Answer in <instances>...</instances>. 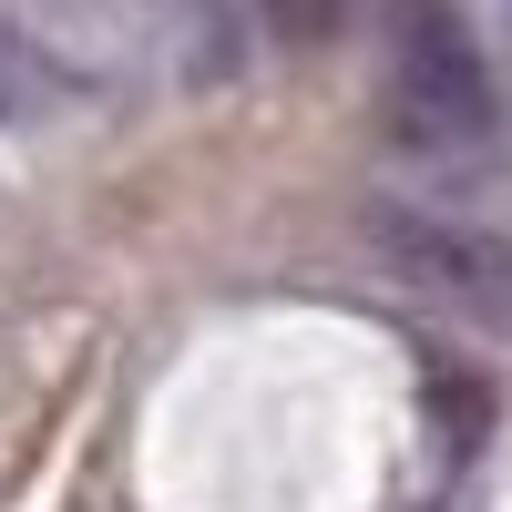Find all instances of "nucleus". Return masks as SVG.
I'll return each mask as SVG.
<instances>
[{
    "label": "nucleus",
    "mask_w": 512,
    "mask_h": 512,
    "mask_svg": "<svg viewBox=\"0 0 512 512\" xmlns=\"http://www.w3.org/2000/svg\"><path fill=\"white\" fill-rule=\"evenodd\" d=\"M390 123L420 154H461L502 123L492 62L451 0H390Z\"/></svg>",
    "instance_id": "obj_1"
},
{
    "label": "nucleus",
    "mask_w": 512,
    "mask_h": 512,
    "mask_svg": "<svg viewBox=\"0 0 512 512\" xmlns=\"http://www.w3.org/2000/svg\"><path fill=\"white\" fill-rule=\"evenodd\" d=\"M502 31H512V0H502Z\"/></svg>",
    "instance_id": "obj_5"
},
{
    "label": "nucleus",
    "mask_w": 512,
    "mask_h": 512,
    "mask_svg": "<svg viewBox=\"0 0 512 512\" xmlns=\"http://www.w3.org/2000/svg\"><path fill=\"white\" fill-rule=\"evenodd\" d=\"M359 236H369V256L400 287L451 297V308H472V318H512V246L502 236L451 226V216H431V205H390V195L359 216Z\"/></svg>",
    "instance_id": "obj_2"
},
{
    "label": "nucleus",
    "mask_w": 512,
    "mask_h": 512,
    "mask_svg": "<svg viewBox=\"0 0 512 512\" xmlns=\"http://www.w3.org/2000/svg\"><path fill=\"white\" fill-rule=\"evenodd\" d=\"M256 21H267L277 41H338L359 21V0H256Z\"/></svg>",
    "instance_id": "obj_4"
},
{
    "label": "nucleus",
    "mask_w": 512,
    "mask_h": 512,
    "mask_svg": "<svg viewBox=\"0 0 512 512\" xmlns=\"http://www.w3.org/2000/svg\"><path fill=\"white\" fill-rule=\"evenodd\" d=\"M41 82H52V72H41V41H31L11 11H0V123L41 113Z\"/></svg>",
    "instance_id": "obj_3"
}]
</instances>
